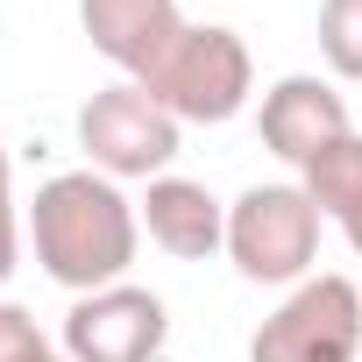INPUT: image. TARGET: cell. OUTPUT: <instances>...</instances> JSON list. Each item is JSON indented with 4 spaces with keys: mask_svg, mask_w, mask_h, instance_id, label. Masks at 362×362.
Listing matches in <instances>:
<instances>
[{
    "mask_svg": "<svg viewBox=\"0 0 362 362\" xmlns=\"http://www.w3.org/2000/svg\"><path fill=\"white\" fill-rule=\"evenodd\" d=\"M29 242H36L43 277L86 298V291L128 284V263H135V242H142V214H135V199L114 177L57 170L50 185H36Z\"/></svg>",
    "mask_w": 362,
    "mask_h": 362,
    "instance_id": "1",
    "label": "cell"
},
{
    "mask_svg": "<svg viewBox=\"0 0 362 362\" xmlns=\"http://www.w3.org/2000/svg\"><path fill=\"white\" fill-rule=\"evenodd\" d=\"M149 100H163L177 121H199V128H221L249 107L256 93V64H249V43L221 22H192L185 36L170 43V57L142 78Z\"/></svg>",
    "mask_w": 362,
    "mask_h": 362,
    "instance_id": "2",
    "label": "cell"
},
{
    "mask_svg": "<svg viewBox=\"0 0 362 362\" xmlns=\"http://www.w3.org/2000/svg\"><path fill=\"white\" fill-rule=\"evenodd\" d=\"M228 263L249 284H305L320 263V206L305 185H249L228 206Z\"/></svg>",
    "mask_w": 362,
    "mask_h": 362,
    "instance_id": "3",
    "label": "cell"
},
{
    "mask_svg": "<svg viewBox=\"0 0 362 362\" xmlns=\"http://www.w3.org/2000/svg\"><path fill=\"white\" fill-rule=\"evenodd\" d=\"M177 135H185V121H177L163 100H149L135 78H121V86H107V93H93L86 107H78V149H86V170H100V177H163L170 170V156H177Z\"/></svg>",
    "mask_w": 362,
    "mask_h": 362,
    "instance_id": "4",
    "label": "cell"
},
{
    "mask_svg": "<svg viewBox=\"0 0 362 362\" xmlns=\"http://www.w3.org/2000/svg\"><path fill=\"white\" fill-rule=\"evenodd\" d=\"M249 362H362V291L334 270L291 284V298L249 334Z\"/></svg>",
    "mask_w": 362,
    "mask_h": 362,
    "instance_id": "5",
    "label": "cell"
},
{
    "mask_svg": "<svg viewBox=\"0 0 362 362\" xmlns=\"http://www.w3.org/2000/svg\"><path fill=\"white\" fill-rule=\"evenodd\" d=\"M163 341H170V313L142 284L86 291L64 313V355L71 362H156Z\"/></svg>",
    "mask_w": 362,
    "mask_h": 362,
    "instance_id": "6",
    "label": "cell"
},
{
    "mask_svg": "<svg viewBox=\"0 0 362 362\" xmlns=\"http://www.w3.org/2000/svg\"><path fill=\"white\" fill-rule=\"evenodd\" d=\"M78 29L121 78L142 86L192 22L177 15V0H78Z\"/></svg>",
    "mask_w": 362,
    "mask_h": 362,
    "instance_id": "7",
    "label": "cell"
},
{
    "mask_svg": "<svg viewBox=\"0 0 362 362\" xmlns=\"http://www.w3.org/2000/svg\"><path fill=\"white\" fill-rule=\"evenodd\" d=\"M256 128H263V149L284 156L291 170H305L327 142L355 135V128H348V100H341L327 78H313V71L277 78V86L263 93V107H256Z\"/></svg>",
    "mask_w": 362,
    "mask_h": 362,
    "instance_id": "8",
    "label": "cell"
},
{
    "mask_svg": "<svg viewBox=\"0 0 362 362\" xmlns=\"http://www.w3.org/2000/svg\"><path fill=\"white\" fill-rule=\"evenodd\" d=\"M135 214H142L149 242L163 256H177V263H206L214 249H228V206L199 185V177H177V170L149 177V192L135 199Z\"/></svg>",
    "mask_w": 362,
    "mask_h": 362,
    "instance_id": "9",
    "label": "cell"
},
{
    "mask_svg": "<svg viewBox=\"0 0 362 362\" xmlns=\"http://www.w3.org/2000/svg\"><path fill=\"white\" fill-rule=\"evenodd\" d=\"M298 185H305V199L320 206V221H334L355 192H362V135H341V142H327L305 170H298Z\"/></svg>",
    "mask_w": 362,
    "mask_h": 362,
    "instance_id": "10",
    "label": "cell"
},
{
    "mask_svg": "<svg viewBox=\"0 0 362 362\" xmlns=\"http://www.w3.org/2000/svg\"><path fill=\"white\" fill-rule=\"evenodd\" d=\"M320 57L334 78L362 86V0H320Z\"/></svg>",
    "mask_w": 362,
    "mask_h": 362,
    "instance_id": "11",
    "label": "cell"
},
{
    "mask_svg": "<svg viewBox=\"0 0 362 362\" xmlns=\"http://www.w3.org/2000/svg\"><path fill=\"white\" fill-rule=\"evenodd\" d=\"M43 355H50V341H43L36 313L15 305V298H0V362H43Z\"/></svg>",
    "mask_w": 362,
    "mask_h": 362,
    "instance_id": "12",
    "label": "cell"
},
{
    "mask_svg": "<svg viewBox=\"0 0 362 362\" xmlns=\"http://www.w3.org/2000/svg\"><path fill=\"white\" fill-rule=\"evenodd\" d=\"M22 270V214H15V163L0 149V284Z\"/></svg>",
    "mask_w": 362,
    "mask_h": 362,
    "instance_id": "13",
    "label": "cell"
},
{
    "mask_svg": "<svg viewBox=\"0 0 362 362\" xmlns=\"http://www.w3.org/2000/svg\"><path fill=\"white\" fill-rule=\"evenodd\" d=\"M334 221H341V235H348V249L362 256V192H355V199H348V206H341Z\"/></svg>",
    "mask_w": 362,
    "mask_h": 362,
    "instance_id": "14",
    "label": "cell"
},
{
    "mask_svg": "<svg viewBox=\"0 0 362 362\" xmlns=\"http://www.w3.org/2000/svg\"><path fill=\"white\" fill-rule=\"evenodd\" d=\"M43 362H71V355H57V348H50V355H43Z\"/></svg>",
    "mask_w": 362,
    "mask_h": 362,
    "instance_id": "15",
    "label": "cell"
}]
</instances>
